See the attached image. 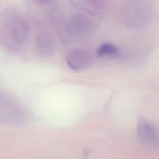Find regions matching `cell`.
<instances>
[{
	"instance_id": "1",
	"label": "cell",
	"mask_w": 159,
	"mask_h": 159,
	"mask_svg": "<svg viewBox=\"0 0 159 159\" xmlns=\"http://www.w3.org/2000/svg\"><path fill=\"white\" fill-rule=\"evenodd\" d=\"M28 33L27 24L17 11L10 8L1 16L0 40L3 47L10 52L22 47Z\"/></svg>"
},
{
	"instance_id": "2",
	"label": "cell",
	"mask_w": 159,
	"mask_h": 159,
	"mask_svg": "<svg viewBox=\"0 0 159 159\" xmlns=\"http://www.w3.org/2000/svg\"><path fill=\"white\" fill-rule=\"evenodd\" d=\"M137 137L144 147L154 149L159 147V129L143 118L138 121Z\"/></svg>"
},
{
	"instance_id": "3",
	"label": "cell",
	"mask_w": 159,
	"mask_h": 159,
	"mask_svg": "<svg viewBox=\"0 0 159 159\" xmlns=\"http://www.w3.org/2000/svg\"><path fill=\"white\" fill-rule=\"evenodd\" d=\"M67 29L71 36L75 38H84L92 32L93 25L87 17L75 15L69 19Z\"/></svg>"
},
{
	"instance_id": "4",
	"label": "cell",
	"mask_w": 159,
	"mask_h": 159,
	"mask_svg": "<svg viewBox=\"0 0 159 159\" xmlns=\"http://www.w3.org/2000/svg\"><path fill=\"white\" fill-rule=\"evenodd\" d=\"M68 66L74 70L85 68L90 64V56L87 52L80 49H74L69 52L66 57Z\"/></svg>"
},
{
	"instance_id": "5",
	"label": "cell",
	"mask_w": 159,
	"mask_h": 159,
	"mask_svg": "<svg viewBox=\"0 0 159 159\" xmlns=\"http://www.w3.org/2000/svg\"><path fill=\"white\" fill-rule=\"evenodd\" d=\"M36 46L38 52L43 55H50L54 49L53 37L47 32L42 33L36 39Z\"/></svg>"
},
{
	"instance_id": "6",
	"label": "cell",
	"mask_w": 159,
	"mask_h": 159,
	"mask_svg": "<svg viewBox=\"0 0 159 159\" xmlns=\"http://www.w3.org/2000/svg\"><path fill=\"white\" fill-rule=\"evenodd\" d=\"M73 4L75 7L92 15L100 13L104 8V4L101 2L96 1H75Z\"/></svg>"
},
{
	"instance_id": "7",
	"label": "cell",
	"mask_w": 159,
	"mask_h": 159,
	"mask_svg": "<svg viewBox=\"0 0 159 159\" xmlns=\"http://www.w3.org/2000/svg\"><path fill=\"white\" fill-rule=\"evenodd\" d=\"M118 48L109 43H102L98 48L97 54L99 57L114 56L118 54Z\"/></svg>"
}]
</instances>
